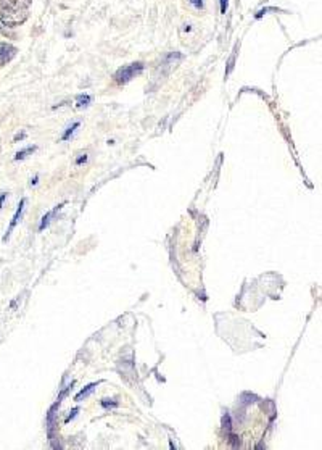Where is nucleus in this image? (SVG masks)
<instances>
[{"label":"nucleus","instance_id":"nucleus-9","mask_svg":"<svg viewBox=\"0 0 322 450\" xmlns=\"http://www.w3.org/2000/svg\"><path fill=\"white\" fill-rule=\"evenodd\" d=\"M55 212H57V208H55V210H53V212H49L47 215H45V216L42 218V221H41V226H39V231H44V229H45V228H47V226H49V223H50V218H52V216L55 215Z\"/></svg>","mask_w":322,"mask_h":450},{"label":"nucleus","instance_id":"nucleus-13","mask_svg":"<svg viewBox=\"0 0 322 450\" xmlns=\"http://www.w3.org/2000/svg\"><path fill=\"white\" fill-rule=\"evenodd\" d=\"M86 160H87V153H82L81 157L76 160V165H82V163H86Z\"/></svg>","mask_w":322,"mask_h":450},{"label":"nucleus","instance_id":"nucleus-7","mask_svg":"<svg viewBox=\"0 0 322 450\" xmlns=\"http://www.w3.org/2000/svg\"><path fill=\"white\" fill-rule=\"evenodd\" d=\"M90 100H92V97H90L89 94H81V95L78 97V100H76V107H78V108L87 107V105L90 104Z\"/></svg>","mask_w":322,"mask_h":450},{"label":"nucleus","instance_id":"nucleus-6","mask_svg":"<svg viewBox=\"0 0 322 450\" xmlns=\"http://www.w3.org/2000/svg\"><path fill=\"white\" fill-rule=\"evenodd\" d=\"M35 149H38V147H35V145H32V147H26V149L20 150V152H18V153L15 155V160H24L29 153L35 152Z\"/></svg>","mask_w":322,"mask_h":450},{"label":"nucleus","instance_id":"nucleus-8","mask_svg":"<svg viewBox=\"0 0 322 450\" xmlns=\"http://www.w3.org/2000/svg\"><path fill=\"white\" fill-rule=\"evenodd\" d=\"M78 127H79V121H76V123H73V124H71V126L68 127V130H66V131H64V134L61 136V141H68V139H69V137H71L73 134H75V131L78 130Z\"/></svg>","mask_w":322,"mask_h":450},{"label":"nucleus","instance_id":"nucleus-11","mask_svg":"<svg viewBox=\"0 0 322 450\" xmlns=\"http://www.w3.org/2000/svg\"><path fill=\"white\" fill-rule=\"evenodd\" d=\"M219 8H221V13L226 15L227 8H229V0H219Z\"/></svg>","mask_w":322,"mask_h":450},{"label":"nucleus","instance_id":"nucleus-14","mask_svg":"<svg viewBox=\"0 0 322 450\" xmlns=\"http://www.w3.org/2000/svg\"><path fill=\"white\" fill-rule=\"evenodd\" d=\"M103 407H118V402H106V399L102 402Z\"/></svg>","mask_w":322,"mask_h":450},{"label":"nucleus","instance_id":"nucleus-12","mask_svg":"<svg viewBox=\"0 0 322 450\" xmlns=\"http://www.w3.org/2000/svg\"><path fill=\"white\" fill-rule=\"evenodd\" d=\"M234 63H235V50H234V55L231 57V60H229V68H227V71H226V76L229 75V73L232 71V68H234Z\"/></svg>","mask_w":322,"mask_h":450},{"label":"nucleus","instance_id":"nucleus-10","mask_svg":"<svg viewBox=\"0 0 322 450\" xmlns=\"http://www.w3.org/2000/svg\"><path fill=\"white\" fill-rule=\"evenodd\" d=\"M189 2H190V5L193 8H195V10H203V8H205V2H203V0H189Z\"/></svg>","mask_w":322,"mask_h":450},{"label":"nucleus","instance_id":"nucleus-3","mask_svg":"<svg viewBox=\"0 0 322 450\" xmlns=\"http://www.w3.org/2000/svg\"><path fill=\"white\" fill-rule=\"evenodd\" d=\"M16 52H18V49L15 47V45L7 44V42H0V65H5V63L13 60Z\"/></svg>","mask_w":322,"mask_h":450},{"label":"nucleus","instance_id":"nucleus-5","mask_svg":"<svg viewBox=\"0 0 322 450\" xmlns=\"http://www.w3.org/2000/svg\"><path fill=\"white\" fill-rule=\"evenodd\" d=\"M95 388H97V384H89L86 389H82V391L78 394V396L75 397V400H76V402H81L82 399H86V397L89 396V394L94 392V389H95Z\"/></svg>","mask_w":322,"mask_h":450},{"label":"nucleus","instance_id":"nucleus-18","mask_svg":"<svg viewBox=\"0 0 322 450\" xmlns=\"http://www.w3.org/2000/svg\"><path fill=\"white\" fill-rule=\"evenodd\" d=\"M38 179H39V176H34V179H31V184H35V182H38Z\"/></svg>","mask_w":322,"mask_h":450},{"label":"nucleus","instance_id":"nucleus-2","mask_svg":"<svg viewBox=\"0 0 322 450\" xmlns=\"http://www.w3.org/2000/svg\"><path fill=\"white\" fill-rule=\"evenodd\" d=\"M145 65L142 61H134L131 65H126L123 68H119L115 73V81L116 84H127L129 81H132L134 78H137L144 71Z\"/></svg>","mask_w":322,"mask_h":450},{"label":"nucleus","instance_id":"nucleus-17","mask_svg":"<svg viewBox=\"0 0 322 450\" xmlns=\"http://www.w3.org/2000/svg\"><path fill=\"white\" fill-rule=\"evenodd\" d=\"M5 199H7V194H2V196H0V208H2V205H4Z\"/></svg>","mask_w":322,"mask_h":450},{"label":"nucleus","instance_id":"nucleus-1","mask_svg":"<svg viewBox=\"0 0 322 450\" xmlns=\"http://www.w3.org/2000/svg\"><path fill=\"white\" fill-rule=\"evenodd\" d=\"M27 20L26 8H0V23L7 27H16Z\"/></svg>","mask_w":322,"mask_h":450},{"label":"nucleus","instance_id":"nucleus-16","mask_svg":"<svg viewBox=\"0 0 322 450\" xmlns=\"http://www.w3.org/2000/svg\"><path fill=\"white\" fill-rule=\"evenodd\" d=\"M26 137V134L24 133H21V134H18L16 137H15V142H18V141H21V139H24Z\"/></svg>","mask_w":322,"mask_h":450},{"label":"nucleus","instance_id":"nucleus-15","mask_svg":"<svg viewBox=\"0 0 322 450\" xmlns=\"http://www.w3.org/2000/svg\"><path fill=\"white\" fill-rule=\"evenodd\" d=\"M76 413H78V408H75V410H73V413H71V415H69V416L66 418V423H69V421H71L73 418H75V416H76Z\"/></svg>","mask_w":322,"mask_h":450},{"label":"nucleus","instance_id":"nucleus-4","mask_svg":"<svg viewBox=\"0 0 322 450\" xmlns=\"http://www.w3.org/2000/svg\"><path fill=\"white\" fill-rule=\"evenodd\" d=\"M24 205H26V200L23 199V200L20 202V205H18V208H16V212H15L13 218H12V223H10V226H8V229H7V234H5V236H4V239H2L4 242H7V241H8V237H10V234L13 233V229H15L16 223L20 221L21 213H23V210H24Z\"/></svg>","mask_w":322,"mask_h":450}]
</instances>
